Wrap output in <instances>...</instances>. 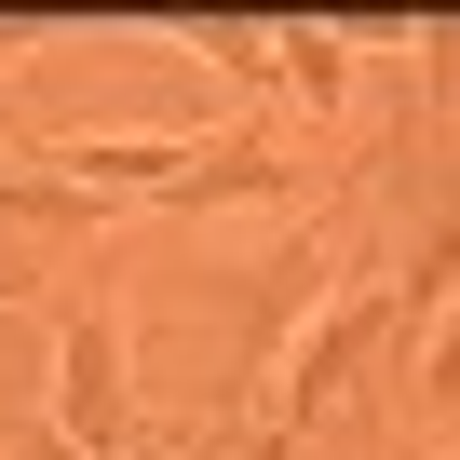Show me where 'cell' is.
Instances as JSON below:
<instances>
[{
	"instance_id": "3",
	"label": "cell",
	"mask_w": 460,
	"mask_h": 460,
	"mask_svg": "<svg viewBox=\"0 0 460 460\" xmlns=\"http://www.w3.org/2000/svg\"><path fill=\"white\" fill-rule=\"evenodd\" d=\"M190 163H203V122H149V136H55V149H41V176H68L95 217H109V203H163Z\"/></svg>"
},
{
	"instance_id": "2",
	"label": "cell",
	"mask_w": 460,
	"mask_h": 460,
	"mask_svg": "<svg viewBox=\"0 0 460 460\" xmlns=\"http://www.w3.org/2000/svg\"><path fill=\"white\" fill-rule=\"evenodd\" d=\"M55 433H68L82 460H122V447H136V339H122L109 298H82V312L55 325Z\"/></svg>"
},
{
	"instance_id": "4",
	"label": "cell",
	"mask_w": 460,
	"mask_h": 460,
	"mask_svg": "<svg viewBox=\"0 0 460 460\" xmlns=\"http://www.w3.org/2000/svg\"><path fill=\"white\" fill-rule=\"evenodd\" d=\"M244 203H298V163H285L271 136H230V149L203 136V163L163 190V217H244Z\"/></svg>"
},
{
	"instance_id": "10",
	"label": "cell",
	"mask_w": 460,
	"mask_h": 460,
	"mask_svg": "<svg viewBox=\"0 0 460 460\" xmlns=\"http://www.w3.org/2000/svg\"><path fill=\"white\" fill-rule=\"evenodd\" d=\"M176 460H298V433H271V420H203V433H176Z\"/></svg>"
},
{
	"instance_id": "12",
	"label": "cell",
	"mask_w": 460,
	"mask_h": 460,
	"mask_svg": "<svg viewBox=\"0 0 460 460\" xmlns=\"http://www.w3.org/2000/svg\"><path fill=\"white\" fill-rule=\"evenodd\" d=\"M14 55H41V28H14V14H0V68H14Z\"/></svg>"
},
{
	"instance_id": "6",
	"label": "cell",
	"mask_w": 460,
	"mask_h": 460,
	"mask_svg": "<svg viewBox=\"0 0 460 460\" xmlns=\"http://www.w3.org/2000/svg\"><path fill=\"white\" fill-rule=\"evenodd\" d=\"M0 230H28V244H55V230H95V203L41 163H0Z\"/></svg>"
},
{
	"instance_id": "9",
	"label": "cell",
	"mask_w": 460,
	"mask_h": 460,
	"mask_svg": "<svg viewBox=\"0 0 460 460\" xmlns=\"http://www.w3.org/2000/svg\"><path fill=\"white\" fill-rule=\"evenodd\" d=\"M176 55H203L217 82H271V28H176Z\"/></svg>"
},
{
	"instance_id": "8",
	"label": "cell",
	"mask_w": 460,
	"mask_h": 460,
	"mask_svg": "<svg viewBox=\"0 0 460 460\" xmlns=\"http://www.w3.org/2000/svg\"><path fill=\"white\" fill-rule=\"evenodd\" d=\"M420 406H433V433H460V298L420 325Z\"/></svg>"
},
{
	"instance_id": "1",
	"label": "cell",
	"mask_w": 460,
	"mask_h": 460,
	"mask_svg": "<svg viewBox=\"0 0 460 460\" xmlns=\"http://www.w3.org/2000/svg\"><path fill=\"white\" fill-rule=\"evenodd\" d=\"M379 325H393V298H379V285H325V298L298 312V339H285V352L258 366V393H271L258 420H271V433H312V420H325V406H339V393L366 379Z\"/></svg>"
},
{
	"instance_id": "5",
	"label": "cell",
	"mask_w": 460,
	"mask_h": 460,
	"mask_svg": "<svg viewBox=\"0 0 460 460\" xmlns=\"http://www.w3.org/2000/svg\"><path fill=\"white\" fill-rule=\"evenodd\" d=\"M352 55H366L352 28H271V82H285L298 109H339V95H352Z\"/></svg>"
},
{
	"instance_id": "7",
	"label": "cell",
	"mask_w": 460,
	"mask_h": 460,
	"mask_svg": "<svg viewBox=\"0 0 460 460\" xmlns=\"http://www.w3.org/2000/svg\"><path fill=\"white\" fill-rule=\"evenodd\" d=\"M447 298H460V203H447L420 244H406V298H393V312H406V325H433Z\"/></svg>"
},
{
	"instance_id": "13",
	"label": "cell",
	"mask_w": 460,
	"mask_h": 460,
	"mask_svg": "<svg viewBox=\"0 0 460 460\" xmlns=\"http://www.w3.org/2000/svg\"><path fill=\"white\" fill-rule=\"evenodd\" d=\"M122 460H176V447H163V433H136V447H122Z\"/></svg>"
},
{
	"instance_id": "11",
	"label": "cell",
	"mask_w": 460,
	"mask_h": 460,
	"mask_svg": "<svg viewBox=\"0 0 460 460\" xmlns=\"http://www.w3.org/2000/svg\"><path fill=\"white\" fill-rule=\"evenodd\" d=\"M0 460H82V447H68L55 420H28V433H0Z\"/></svg>"
}]
</instances>
